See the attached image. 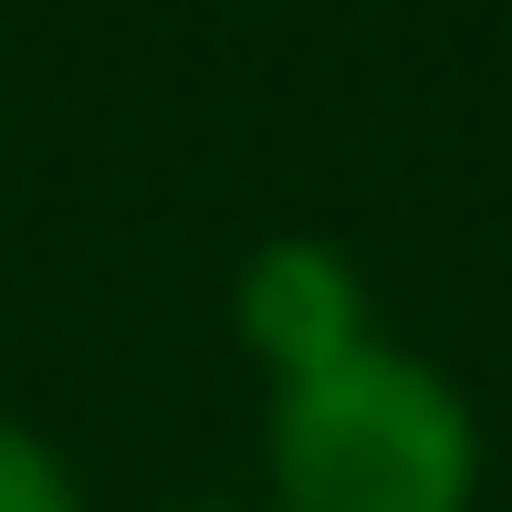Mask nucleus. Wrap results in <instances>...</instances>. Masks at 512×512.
<instances>
[{"label":"nucleus","mask_w":512,"mask_h":512,"mask_svg":"<svg viewBox=\"0 0 512 512\" xmlns=\"http://www.w3.org/2000/svg\"><path fill=\"white\" fill-rule=\"evenodd\" d=\"M272 471L293 512H460L471 492V418L429 366L356 345L345 366L283 387Z\"/></svg>","instance_id":"f257e3e1"},{"label":"nucleus","mask_w":512,"mask_h":512,"mask_svg":"<svg viewBox=\"0 0 512 512\" xmlns=\"http://www.w3.org/2000/svg\"><path fill=\"white\" fill-rule=\"evenodd\" d=\"M241 324L283 366V387H304V377H324V366H345L366 345V293L324 241H272L241 283Z\"/></svg>","instance_id":"f03ea898"},{"label":"nucleus","mask_w":512,"mask_h":512,"mask_svg":"<svg viewBox=\"0 0 512 512\" xmlns=\"http://www.w3.org/2000/svg\"><path fill=\"white\" fill-rule=\"evenodd\" d=\"M0 512H74V481L53 471V450L21 429H0Z\"/></svg>","instance_id":"7ed1b4c3"}]
</instances>
